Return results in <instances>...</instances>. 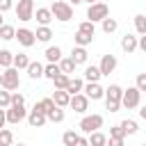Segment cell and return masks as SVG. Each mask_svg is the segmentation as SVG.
Segmentation results:
<instances>
[{"mask_svg": "<svg viewBox=\"0 0 146 146\" xmlns=\"http://www.w3.org/2000/svg\"><path fill=\"white\" fill-rule=\"evenodd\" d=\"M121 98H123V89L119 84H110L105 89V107L110 112H119L121 110Z\"/></svg>", "mask_w": 146, "mask_h": 146, "instance_id": "cell-1", "label": "cell"}, {"mask_svg": "<svg viewBox=\"0 0 146 146\" xmlns=\"http://www.w3.org/2000/svg\"><path fill=\"white\" fill-rule=\"evenodd\" d=\"M48 9H50L52 18H57L59 23H66V21H71V18H73V7H71L68 2H64V0H55Z\"/></svg>", "mask_w": 146, "mask_h": 146, "instance_id": "cell-2", "label": "cell"}, {"mask_svg": "<svg viewBox=\"0 0 146 146\" xmlns=\"http://www.w3.org/2000/svg\"><path fill=\"white\" fill-rule=\"evenodd\" d=\"M105 18H110V7L105 2H94L87 7V21L89 23H103Z\"/></svg>", "mask_w": 146, "mask_h": 146, "instance_id": "cell-3", "label": "cell"}, {"mask_svg": "<svg viewBox=\"0 0 146 146\" xmlns=\"http://www.w3.org/2000/svg\"><path fill=\"white\" fill-rule=\"evenodd\" d=\"M78 128L84 132V135H91V132H98L103 128V116L100 114H84L78 123Z\"/></svg>", "mask_w": 146, "mask_h": 146, "instance_id": "cell-4", "label": "cell"}, {"mask_svg": "<svg viewBox=\"0 0 146 146\" xmlns=\"http://www.w3.org/2000/svg\"><path fill=\"white\" fill-rule=\"evenodd\" d=\"M18 87H21L18 71H16L14 66H11V68H5V71H2V89H5V91H9V94H14Z\"/></svg>", "mask_w": 146, "mask_h": 146, "instance_id": "cell-5", "label": "cell"}, {"mask_svg": "<svg viewBox=\"0 0 146 146\" xmlns=\"http://www.w3.org/2000/svg\"><path fill=\"white\" fill-rule=\"evenodd\" d=\"M14 11H16L18 21L27 23V21L34 18V2H32V0H18V5L14 7Z\"/></svg>", "mask_w": 146, "mask_h": 146, "instance_id": "cell-6", "label": "cell"}, {"mask_svg": "<svg viewBox=\"0 0 146 146\" xmlns=\"http://www.w3.org/2000/svg\"><path fill=\"white\" fill-rule=\"evenodd\" d=\"M139 100H141V94L137 91V87H128V89H123L121 105H123L125 110H135V107H139Z\"/></svg>", "mask_w": 146, "mask_h": 146, "instance_id": "cell-7", "label": "cell"}, {"mask_svg": "<svg viewBox=\"0 0 146 146\" xmlns=\"http://www.w3.org/2000/svg\"><path fill=\"white\" fill-rule=\"evenodd\" d=\"M5 116H7V123L16 125V123H21L23 119H27V110H25V105H21V107L11 105L9 110H5Z\"/></svg>", "mask_w": 146, "mask_h": 146, "instance_id": "cell-8", "label": "cell"}, {"mask_svg": "<svg viewBox=\"0 0 146 146\" xmlns=\"http://www.w3.org/2000/svg\"><path fill=\"white\" fill-rule=\"evenodd\" d=\"M14 39H18V43H21V46H25V48H30V46H34V43H36L34 30H30V27H18Z\"/></svg>", "mask_w": 146, "mask_h": 146, "instance_id": "cell-9", "label": "cell"}, {"mask_svg": "<svg viewBox=\"0 0 146 146\" xmlns=\"http://www.w3.org/2000/svg\"><path fill=\"white\" fill-rule=\"evenodd\" d=\"M116 55H112V52H107V55H103V59H100V64H98V71H100V75H110V73H114V68H116Z\"/></svg>", "mask_w": 146, "mask_h": 146, "instance_id": "cell-10", "label": "cell"}, {"mask_svg": "<svg viewBox=\"0 0 146 146\" xmlns=\"http://www.w3.org/2000/svg\"><path fill=\"white\" fill-rule=\"evenodd\" d=\"M68 107H73V112H78V114H84V112L89 110V98H87L84 94L71 96V103H68Z\"/></svg>", "mask_w": 146, "mask_h": 146, "instance_id": "cell-11", "label": "cell"}, {"mask_svg": "<svg viewBox=\"0 0 146 146\" xmlns=\"http://www.w3.org/2000/svg\"><path fill=\"white\" fill-rule=\"evenodd\" d=\"M82 91H84V96H87L89 100H100V98H105V89H103L98 82H94V84H89V82H87Z\"/></svg>", "mask_w": 146, "mask_h": 146, "instance_id": "cell-12", "label": "cell"}, {"mask_svg": "<svg viewBox=\"0 0 146 146\" xmlns=\"http://www.w3.org/2000/svg\"><path fill=\"white\" fill-rule=\"evenodd\" d=\"M46 121H48V119H46V114H43V112H39V110H34V107H32V110L27 112V123H30V128H41V125H46Z\"/></svg>", "mask_w": 146, "mask_h": 146, "instance_id": "cell-13", "label": "cell"}, {"mask_svg": "<svg viewBox=\"0 0 146 146\" xmlns=\"http://www.w3.org/2000/svg\"><path fill=\"white\" fill-rule=\"evenodd\" d=\"M34 18L41 23V27H48V23L52 21V14H50L48 7H36V9H34Z\"/></svg>", "mask_w": 146, "mask_h": 146, "instance_id": "cell-14", "label": "cell"}, {"mask_svg": "<svg viewBox=\"0 0 146 146\" xmlns=\"http://www.w3.org/2000/svg\"><path fill=\"white\" fill-rule=\"evenodd\" d=\"M43 55H46L48 64H59V62H62V57H64V55H62V48H59V46H48Z\"/></svg>", "mask_w": 146, "mask_h": 146, "instance_id": "cell-15", "label": "cell"}, {"mask_svg": "<svg viewBox=\"0 0 146 146\" xmlns=\"http://www.w3.org/2000/svg\"><path fill=\"white\" fill-rule=\"evenodd\" d=\"M121 50L123 52H135L137 50V36L135 34H125V36H121Z\"/></svg>", "mask_w": 146, "mask_h": 146, "instance_id": "cell-16", "label": "cell"}, {"mask_svg": "<svg viewBox=\"0 0 146 146\" xmlns=\"http://www.w3.org/2000/svg\"><path fill=\"white\" fill-rule=\"evenodd\" d=\"M52 103H55V107H59V110H64V107H68V103H71V96L66 94V91H55L52 96Z\"/></svg>", "mask_w": 146, "mask_h": 146, "instance_id": "cell-17", "label": "cell"}, {"mask_svg": "<svg viewBox=\"0 0 146 146\" xmlns=\"http://www.w3.org/2000/svg\"><path fill=\"white\" fill-rule=\"evenodd\" d=\"M82 89H84V82L80 78H71V82L66 87V94L68 96H78V94H82Z\"/></svg>", "mask_w": 146, "mask_h": 146, "instance_id": "cell-18", "label": "cell"}, {"mask_svg": "<svg viewBox=\"0 0 146 146\" xmlns=\"http://www.w3.org/2000/svg\"><path fill=\"white\" fill-rule=\"evenodd\" d=\"M75 68H78V66H75V62H73L71 57H62V62H59V71H62L64 75L71 78V73H75Z\"/></svg>", "mask_w": 146, "mask_h": 146, "instance_id": "cell-19", "label": "cell"}, {"mask_svg": "<svg viewBox=\"0 0 146 146\" xmlns=\"http://www.w3.org/2000/svg\"><path fill=\"white\" fill-rule=\"evenodd\" d=\"M27 75H30L32 80L43 78V64H41V62H30V66H27Z\"/></svg>", "mask_w": 146, "mask_h": 146, "instance_id": "cell-20", "label": "cell"}, {"mask_svg": "<svg viewBox=\"0 0 146 146\" xmlns=\"http://www.w3.org/2000/svg\"><path fill=\"white\" fill-rule=\"evenodd\" d=\"M100 78H103V75H100V71H98V66H94V64H91V66H87V68H84V80H87L89 84H94V82H98Z\"/></svg>", "mask_w": 146, "mask_h": 146, "instance_id": "cell-21", "label": "cell"}, {"mask_svg": "<svg viewBox=\"0 0 146 146\" xmlns=\"http://www.w3.org/2000/svg\"><path fill=\"white\" fill-rule=\"evenodd\" d=\"M14 66V52L11 50H0V68L5 71V68H11Z\"/></svg>", "mask_w": 146, "mask_h": 146, "instance_id": "cell-22", "label": "cell"}, {"mask_svg": "<svg viewBox=\"0 0 146 146\" xmlns=\"http://www.w3.org/2000/svg\"><path fill=\"white\" fill-rule=\"evenodd\" d=\"M27 66H30V57L25 55V52H18V55H14V68L16 71H27Z\"/></svg>", "mask_w": 146, "mask_h": 146, "instance_id": "cell-23", "label": "cell"}, {"mask_svg": "<svg viewBox=\"0 0 146 146\" xmlns=\"http://www.w3.org/2000/svg\"><path fill=\"white\" fill-rule=\"evenodd\" d=\"M121 130H123V135H137V130H139V125H137V121H132V119H123L121 123Z\"/></svg>", "mask_w": 146, "mask_h": 146, "instance_id": "cell-24", "label": "cell"}, {"mask_svg": "<svg viewBox=\"0 0 146 146\" xmlns=\"http://www.w3.org/2000/svg\"><path fill=\"white\" fill-rule=\"evenodd\" d=\"M87 139H89V146H107V135H103L100 130L98 132H91Z\"/></svg>", "mask_w": 146, "mask_h": 146, "instance_id": "cell-25", "label": "cell"}, {"mask_svg": "<svg viewBox=\"0 0 146 146\" xmlns=\"http://www.w3.org/2000/svg\"><path fill=\"white\" fill-rule=\"evenodd\" d=\"M87 57H89V55H87V48H78V46H75L73 52H71V59L75 62V66H78V64H84Z\"/></svg>", "mask_w": 146, "mask_h": 146, "instance_id": "cell-26", "label": "cell"}, {"mask_svg": "<svg viewBox=\"0 0 146 146\" xmlns=\"http://www.w3.org/2000/svg\"><path fill=\"white\" fill-rule=\"evenodd\" d=\"M34 36H36V41L48 43V41L52 39V30H50V27H36V30H34Z\"/></svg>", "mask_w": 146, "mask_h": 146, "instance_id": "cell-27", "label": "cell"}, {"mask_svg": "<svg viewBox=\"0 0 146 146\" xmlns=\"http://www.w3.org/2000/svg\"><path fill=\"white\" fill-rule=\"evenodd\" d=\"M57 75H62V71H59V64H46V66H43V78H48V80H55Z\"/></svg>", "mask_w": 146, "mask_h": 146, "instance_id": "cell-28", "label": "cell"}, {"mask_svg": "<svg viewBox=\"0 0 146 146\" xmlns=\"http://www.w3.org/2000/svg\"><path fill=\"white\" fill-rule=\"evenodd\" d=\"M68 82H71V78L68 75H57L55 80H52V84H55V91H66V87H68Z\"/></svg>", "mask_w": 146, "mask_h": 146, "instance_id": "cell-29", "label": "cell"}, {"mask_svg": "<svg viewBox=\"0 0 146 146\" xmlns=\"http://www.w3.org/2000/svg\"><path fill=\"white\" fill-rule=\"evenodd\" d=\"M73 41H75L78 48H84V46H89V43L94 41V36H87V34H82V32H75V34H73Z\"/></svg>", "mask_w": 146, "mask_h": 146, "instance_id": "cell-30", "label": "cell"}, {"mask_svg": "<svg viewBox=\"0 0 146 146\" xmlns=\"http://www.w3.org/2000/svg\"><path fill=\"white\" fill-rule=\"evenodd\" d=\"M100 27H103V32H105V34H112V32H116L119 23H116V18H105V21L100 23Z\"/></svg>", "mask_w": 146, "mask_h": 146, "instance_id": "cell-31", "label": "cell"}, {"mask_svg": "<svg viewBox=\"0 0 146 146\" xmlns=\"http://www.w3.org/2000/svg\"><path fill=\"white\" fill-rule=\"evenodd\" d=\"M78 32H82V34H87V36H94V34H96V25L89 23V21H82V23L78 25Z\"/></svg>", "mask_w": 146, "mask_h": 146, "instance_id": "cell-32", "label": "cell"}, {"mask_svg": "<svg viewBox=\"0 0 146 146\" xmlns=\"http://www.w3.org/2000/svg\"><path fill=\"white\" fill-rule=\"evenodd\" d=\"M78 132L75 130H66L64 135H62V141H64V146H75V141H78Z\"/></svg>", "mask_w": 146, "mask_h": 146, "instance_id": "cell-33", "label": "cell"}, {"mask_svg": "<svg viewBox=\"0 0 146 146\" xmlns=\"http://www.w3.org/2000/svg\"><path fill=\"white\" fill-rule=\"evenodd\" d=\"M135 30H137V34H146V16L144 14H137L135 16Z\"/></svg>", "mask_w": 146, "mask_h": 146, "instance_id": "cell-34", "label": "cell"}, {"mask_svg": "<svg viewBox=\"0 0 146 146\" xmlns=\"http://www.w3.org/2000/svg\"><path fill=\"white\" fill-rule=\"evenodd\" d=\"M0 146H14V135H11V130H7V128L0 130Z\"/></svg>", "mask_w": 146, "mask_h": 146, "instance_id": "cell-35", "label": "cell"}, {"mask_svg": "<svg viewBox=\"0 0 146 146\" xmlns=\"http://www.w3.org/2000/svg\"><path fill=\"white\" fill-rule=\"evenodd\" d=\"M14 36H16V30H14L11 25H2V27H0V39H2V41H11Z\"/></svg>", "mask_w": 146, "mask_h": 146, "instance_id": "cell-36", "label": "cell"}, {"mask_svg": "<svg viewBox=\"0 0 146 146\" xmlns=\"http://www.w3.org/2000/svg\"><path fill=\"white\" fill-rule=\"evenodd\" d=\"M64 116H66V114H64V110L55 107V110H52V112H50L46 119H48V121H52V123H62V121H64Z\"/></svg>", "mask_w": 146, "mask_h": 146, "instance_id": "cell-37", "label": "cell"}, {"mask_svg": "<svg viewBox=\"0 0 146 146\" xmlns=\"http://www.w3.org/2000/svg\"><path fill=\"white\" fill-rule=\"evenodd\" d=\"M11 107V94L9 91H0V110H9Z\"/></svg>", "mask_w": 146, "mask_h": 146, "instance_id": "cell-38", "label": "cell"}, {"mask_svg": "<svg viewBox=\"0 0 146 146\" xmlns=\"http://www.w3.org/2000/svg\"><path fill=\"white\" fill-rule=\"evenodd\" d=\"M135 87H137V91H139V94H141V91H146V73H139V75H137Z\"/></svg>", "mask_w": 146, "mask_h": 146, "instance_id": "cell-39", "label": "cell"}, {"mask_svg": "<svg viewBox=\"0 0 146 146\" xmlns=\"http://www.w3.org/2000/svg\"><path fill=\"white\" fill-rule=\"evenodd\" d=\"M125 135H123V130H121V125H112L110 128V139H123Z\"/></svg>", "mask_w": 146, "mask_h": 146, "instance_id": "cell-40", "label": "cell"}, {"mask_svg": "<svg viewBox=\"0 0 146 146\" xmlns=\"http://www.w3.org/2000/svg\"><path fill=\"white\" fill-rule=\"evenodd\" d=\"M11 105H16V107L25 105V96H23V94H18V91H14V94H11Z\"/></svg>", "mask_w": 146, "mask_h": 146, "instance_id": "cell-41", "label": "cell"}, {"mask_svg": "<svg viewBox=\"0 0 146 146\" xmlns=\"http://www.w3.org/2000/svg\"><path fill=\"white\" fill-rule=\"evenodd\" d=\"M14 7V2L11 0H0V14H5V11H9Z\"/></svg>", "mask_w": 146, "mask_h": 146, "instance_id": "cell-42", "label": "cell"}, {"mask_svg": "<svg viewBox=\"0 0 146 146\" xmlns=\"http://www.w3.org/2000/svg\"><path fill=\"white\" fill-rule=\"evenodd\" d=\"M137 48H141V50H144V52H146V34H144V36H139V39H137Z\"/></svg>", "mask_w": 146, "mask_h": 146, "instance_id": "cell-43", "label": "cell"}, {"mask_svg": "<svg viewBox=\"0 0 146 146\" xmlns=\"http://www.w3.org/2000/svg\"><path fill=\"white\" fill-rule=\"evenodd\" d=\"M75 146H89V139H87V137H78Z\"/></svg>", "mask_w": 146, "mask_h": 146, "instance_id": "cell-44", "label": "cell"}, {"mask_svg": "<svg viewBox=\"0 0 146 146\" xmlns=\"http://www.w3.org/2000/svg\"><path fill=\"white\" fill-rule=\"evenodd\" d=\"M107 146H123V139H107Z\"/></svg>", "mask_w": 146, "mask_h": 146, "instance_id": "cell-45", "label": "cell"}, {"mask_svg": "<svg viewBox=\"0 0 146 146\" xmlns=\"http://www.w3.org/2000/svg\"><path fill=\"white\" fill-rule=\"evenodd\" d=\"M5 123H7V116H5V110H0V130L5 128Z\"/></svg>", "mask_w": 146, "mask_h": 146, "instance_id": "cell-46", "label": "cell"}, {"mask_svg": "<svg viewBox=\"0 0 146 146\" xmlns=\"http://www.w3.org/2000/svg\"><path fill=\"white\" fill-rule=\"evenodd\" d=\"M139 119H141V121H146V105H144V107H139Z\"/></svg>", "mask_w": 146, "mask_h": 146, "instance_id": "cell-47", "label": "cell"}, {"mask_svg": "<svg viewBox=\"0 0 146 146\" xmlns=\"http://www.w3.org/2000/svg\"><path fill=\"white\" fill-rule=\"evenodd\" d=\"M2 25H5V23H2V14H0V27H2Z\"/></svg>", "mask_w": 146, "mask_h": 146, "instance_id": "cell-48", "label": "cell"}, {"mask_svg": "<svg viewBox=\"0 0 146 146\" xmlns=\"http://www.w3.org/2000/svg\"><path fill=\"white\" fill-rule=\"evenodd\" d=\"M0 87H2V73H0Z\"/></svg>", "mask_w": 146, "mask_h": 146, "instance_id": "cell-49", "label": "cell"}, {"mask_svg": "<svg viewBox=\"0 0 146 146\" xmlns=\"http://www.w3.org/2000/svg\"><path fill=\"white\" fill-rule=\"evenodd\" d=\"M14 146H25V144H14Z\"/></svg>", "mask_w": 146, "mask_h": 146, "instance_id": "cell-50", "label": "cell"}, {"mask_svg": "<svg viewBox=\"0 0 146 146\" xmlns=\"http://www.w3.org/2000/svg\"><path fill=\"white\" fill-rule=\"evenodd\" d=\"M141 146H146V144H141Z\"/></svg>", "mask_w": 146, "mask_h": 146, "instance_id": "cell-51", "label": "cell"}]
</instances>
